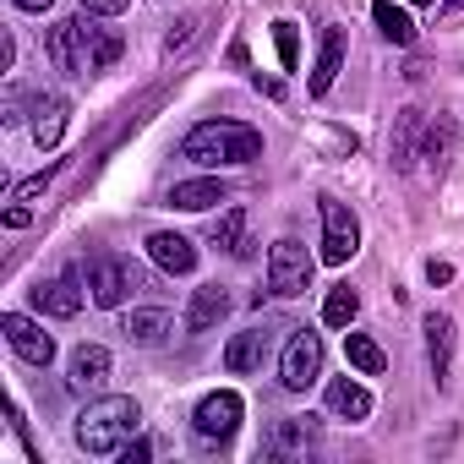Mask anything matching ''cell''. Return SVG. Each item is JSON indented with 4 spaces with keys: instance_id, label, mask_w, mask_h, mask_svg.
Masks as SVG:
<instances>
[{
    "instance_id": "6da1fadb",
    "label": "cell",
    "mask_w": 464,
    "mask_h": 464,
    "mask_svg": "<svg viewBox=\"0 0 464 464\" xmlns=\"http://www.w3.org/2000/svg\"><path fill=\"white\" fill-rule=\"evenodd\" d=\"M142 426V410L131 393H104V399H88V410L77 415V448L88 459H110L131 442V431Z\"/></svg>"
},
{
    "instance_id": "7a4b0ae2",
    "label": "cell",
    "mask_w": 464,
    "mask_h": 464,
    "mask_svg": "<svg viewBox=\"0 0 464 464\" xmlns=\"http://www.w3.org/2000/svg\"><path fill=\"white\" fill-rule=\"evenodd\" d=\"M180 153L197 164H213V169L218 164H252V159H263V131L246 121H202L186 131Z\"/></svg>"
},
{
    "instance_id": "3957f363",
    "label": "cell",
    "mask_w": 464,
    "mask_h": 464,
    "mask_svg": "<svg viewBox=\"0 0 464 464\" xmlns=\"http://www.w3.org/2000/svg\"><path fill=\"white\" fill-rule=\"evenodd\" d=\"M317 208H323V263L339 268V263H350L361 252V218L339 197H323Z\"/></svg>"
},
{
    "instance_id": "277c9868",
    "label": "cell",
    "mask_w": 464,
    "mask_h": 464,
    "mask_svg": "<svg viewBox=\"0 0 464 464\" xmlns=\"http://www.w3.org/2000/svg\"><path fill=\"white\" fill-rule=\"evenodd\" d=\"M88 17V12H82ZM82 17H61L50 34H44V55H50V66L55 72H66V77H88L93 66H88V28H82Z\"/></svg>"
},
{
    "instance_id": "5b68a950",
    "label": "cell",
    "mask_w": 464,
    "mask_h": 464,
    "mask_svg": "<svg viewBox=\"0 0 464 464\" xmlns=\"http://www.w3.org/2000/svg\"><path fill=\"white\" fill-rule=\"evenodd\" d=\"M82 274H88V295H93V306H104V312H115V306L142 285V274H137L131 263H121V257H93Z\"/></svg>"
},
{
    "instance_id": "8992f818",
    "label": "cell",
    "mask_w": 464,
    "mask_h": 464,
    "mask_svg": "<svg viewBox=\"0 0 464 464\" xmlns=\"http://www.w3.org/2000/svg\"><path fill=\"white\" fill-rule=\"evenodd\" d=\"M317 377H323V339L301 328V334H290V344H285V355H279V382H285L290 393H306Z\"/></svg>"
},
{
    "instance_id": "52a82bcc",
    "label": "cell",
    "mask_w": 464,
    "mask_h": 464,
    "mask_svg": "<svg viewBox=\"0 0 464 464\" xmlns=\"http://www.w3.org/2000/svg\"><path fill=\"white\" fill-rule=\"evenodd\" d=\"M241 415H246L241 393H236V388H218V393H208V399L197 404L191 426H197L202 442H229V437H236V426H241Z\"/></svg>"
},
{
    "instance_id": "ba28073f",
    "label": "cell",
    "mask_w": 464,
    "mask_h": 464,
    "mask_svg": "<svg viewBox=\"0 0 464 464\" xmlns=\"http://www.w3.org/2000/svg\"><path fill=\"white\" fill-rule=\"evenodd\" d=\"M268 290L274 295H306L312 290V257L301 241H274L268 252Z\"/></svg>"
},
{
    "instance_id": "9c48e42d",
    "label": "cell",
    "mask_w": 464,
    "mask_h": 464,
    "mask_svg": "<svg viewBox=\"0 0 464 464\" xmlns=\"http://www.w3.org/2000/svg\"><path fill=\"white\" fill-rule=\"evenodd\" d=\"M0 334H6V344H12L28 366H50V361H55V339L44 334V323H34V317H23V312H6V317H0Z\"/></svg>"
},
{
    "instance_id": "30bf717a",
    "label": "cell",
    "mask_w": 464,
    "mask_h": 464,
    "mask_svg": "<svg viewBox=\"0 0 464 464\" xmlns=\"http://www.w3.org/2000/svg\"><path fill=\"white\" fill-rule=\"evenodd\" d=\"M110 377V350L104 344H77L72 361H66V388L72 393H99Z\"/></svg>"
},
{
    "instance_id": "8fae6325",
    "label": "cell",
    "mask_w": 464,
    "mask_h": 464,
    "mask_svg": "<svg viewBox=\"0 0 464 464\" xmlns=\"http://www.w3.org/2000/svg\"><path fill=\"white\" fill-rule=\"evenodd\" d=\"M224 317H229V290L202 285V290H191V306H186L180 328H186V334H208V328H218Z\"/></svg>"
},
{
    "instance_id": "7c38bea8",
    "label": "cell",
    "mask_w": 464,
    "mask_h": 464,
    "mask_svg": "<svg viewBox=\"0 0 464 464\" xmlns=\"http://www.w3.org/2000/svg\"><path fill=\"white\" fill-rule=\"evenodd\" d=\"M426 366H431L437 388L453 372V317H442V312H426Z\"/></svg>"
},
{
    "instance_id": "4fadbf2b",
    "label": "cell",
    "mask_w": 464,
    "mask_h": 464,
    "mask_svg": "<svg viewBox=\"0 0 464 464\" xmlns=\"http://www.w3.org/2000/svg\"><path fill=\"white\" fill-rule=\"evenodd\" d=\"M312 448H317V420H312V415L279 420L274 437H268V453H274V459H306Z\"/></svg>"
},
{
    "instance_id": "5bb4252c",
    "label": "cell",
    "mask_w": 464,
    "mask_h": 464,
    "mask_svg": "<svg viewBox=\"0 0 464 464\" xmlns=\"http://www.w3.org/2000/svg\"><path fill=\"white\" fill-rule=\"evenodd\" d=\"M148 257L164 274H191L197 268V246L186 236H175V229H153V236H148Z\"/></svg>"
},
{
    "instance_id": "9a60e30c",
    "label": "cell",
    "mask_w": 464,
    "mask_h": 464,
    "mask_svg": "<svg viewBox=\"0 0 464 464\" xmlns=\"http://www.w3.org/2000/svg\"><path fill=\"white\" fill-rule=\"evenodd\" d=\"M224 197H229V186L218 175H197V180H175L169 186V208H180V213H202V208H213Z\"/></svg>"
},
{
    "instance_id": "2e32d148",
    "label": "cell",
    "mask_w": 464,
    "mask_h": 464,
    "mask_svg": "<svg viewBox=\"0 0 464 464\" xmlns=\"http://www.w3.org/2000/svg\"><path fill=\"white\" fill-rule=\"evenodd\" d=\"M453 142H459V121H453V115H437V121L420 131V159H426V169H431V175H442V169H448Z\"/></svg>"
},
{
    "instance_id": "e0dca14e",
    "label": "cell",
    "mask_w": 464,
    "mask_h": 464,
    "mask_svg": "<svg viewBox=\"0 0 464 464\" xmlns=\"http://www.w3.org/2000/svg\"><path fill=\"white\" fill-rule=\"evenodd\" d=\"M263 355H268V328H246V334H236L224 344V372H257L263 366Z\"/></svg>"
},
{
    "instance_id": "ac0fdd59",
    "label": "cell",
    "mask_w": 464,
    "mask_h": 464,
    "mask_svg": "<svg viewBox=\"0 0 464 464\" xmlns=\"http://www.w3.org/2000/svg\"><path fill=\"white\" fill-rule=\"evenodd\" d=\"M344 72V34L339 28H323V44H317V66H312V93L323 99Z\"/></svg>"
},
{
    "instance_id": "d6986e66",
    "label": "cell",
    "mask_w": 464,
    "mask_h": 464,
    "mask_svg": "<svg viewBox=\"0 0 464 464\" xmlns=\"http://www.w3.org/2000/svg\"><path fill=\"white\" fill-rule=\"evenodd\" d=\"M121 334H126L131 344H159L164 334H175V317H169L164 306H131L126 323H121Z\"/></svg>"
},
{
    "instance_id": "ffe728a7",
    "label": "cell",
    "mask_w": 464,
    "mask_h": 464,
    "mask_svg": "<svg viewBox=\"0 0 464 464\" xmlns=\"http://www.w3.org/2000/svg\"><path fill=\"white\" fill-rule=\"evenodd\" d=\"M82 28H88V66H93V72L115 66V61H121V50H126V39H121L115 28H104V23H99V12H88V17H82Z\"/></svg>"
},
{
    "instance_id": "44dd1931",
    "label": "cell",
    "mask_w": 464,
    "mask_h": 464,
    "mask_svg": "<svg viewBox=\"0 0 464 464\" xmlns=\"http://www.w3.org/2000/svg\"><path fill=\"white\" fill-rule=\"evenodd\" d=\"M66 115H72V104H66L61 93L39 99V104H34V142H39V148H55L61 131H66Z\"/></svg>"
},
{
    "instance_id": "7402d4cb",
    "label": "cell",
    "mask_w": 464,
    "mask_h": 464,
    "mask_svg": "<svg viewBox=\"0 0 464 464\" xmlns=\"http://www.w3.org/2000/svg\"><path fill=\"white\" fill-rule=\"evenodd\" d=\"M328 410H334L339 420H366V415H372V393H366L361 382H350V377H334V382H328Z\"/></svg>"
},
{
    "instance_id": "603a6c76",
    "label": "cell",
    "mask_w": 464,
    "mask_h": 464,
    "mask_svg": "<svg viewBox=\"0 0 464 464\" xmlns=\"http://www.w3.org/2000/svg\"><path fill=\"white\" fill-rule=\"evenodd\" d=\"M420 131H426L420 110H404V115H399V131H393V142H388V164H393V169H410V164L420 159V148H415Z\"/></svg>"
},
{
    "instance_id": "cb8c5ba5",
    "label": "cell",
    "mask_w": 464,
    "mask_h": 464,
    "mask_svg": "<svg viewBox=\"0 0 464 464\" xmlns=\"http://www.w3.org/2000/svg\"><path fill=\"white\" fill-rule=\"evenodd\" d=\"M34 301H39V312H50V317H77V312H82L77 279H50V285L34 290Z\"/></svg>"
},
{
    "instance_id": "d4e9b609",
    "label": "cell",
    "mask_w": 464,
    "mask_h": 464,
    "mask_svg": "<svg viewBox=\"0 0 464 464\" xmlns=\"http://www.w3.org/2000/svg\"><path fill=\"white\" fill-rule=\"evenodd\" d=\"M213 246H224L229 257H252V241H246V208H229L224 218H213Z\"/></svg>"
},
{
    "instance_id": "484cf974",
    "label": "cell",
    "mask_w": 464,
    "mask_h": 464,
    "mask_svg": "<svg viewBox=\"0 0 464 464\" xmlns=\"http://www.w3.org/2000/svg\"><path fill=\"white\" fill-rule=\"evenodd\" d=\"M344 355H350V366L361 377H382V366H388V355H382V344L372 334H344Z\"/></svg>"
},
{
    "instance_id": "4316f807",
    "label": "cell",
    "mask_w": 464,
    "mask_h": 464,
    "mask_svg": "<svg viewBox=\"0 0 464 464\" xmlns=\"http://www.w3.org/2000/svg\"><path fill=\"white\" fill-rule=\"evenodd\" d=\"M372 17H377V28H382V39H388V44H415V23H410V12H399V6H393V0H377Z\"/></svg>"
},
{
    "instance_id": "83f0119b",
    "label": "cell",
    "mask_w": 464,
    "mask_h": 464,
    "mask_svg": "<svg viewBox=\"0 0 464 464\" xmlns=\"http://www.w3.org/2000/svg\"><path fill=\"white\" fill-rule=\"evenodd\" d=\"M355 312H361V295H355L350 285H334L328 301H323V323H328V328H350Z\"/></svg>"
},
{
    "instance_id": "f1b7e54d",
    "label": "cell",
    "mask_w": 464,
    "mask_h": 464,
    "mask_svg": "<svg viewBox=\"0 0 464 464\" xmlns=\"http://www.w3.org/2000/svg\"><path fill=\"white\" fill-rule=\"evenodd\" d=\"M274 44H279L285 72H295V66H301V39H295V23H274Z\"/></svg>"
},
{
    "instance_id": "f546056e",
    "label": "cell",
    "mask_w": 464,
    "mask_h": 464,
    "mask_svg": "<svg viewBox=\"0 0 464 464\" xmlns=\"http://www.w3.org/2000/svg\"><path fill=\"white\" fill-rule=\"evenodd\" d=\"M55 175H61V164H50V169H44V175H28V180H23V186H17V191H12V202H34V197H44V191H50V180H55Z\"/></svg>"
},
{
    "instance_id": "4dcf8cb0",
    "label": "cell",
    "mask_w": 464,
    "mask_h": 464,
    "mask_svg": "<svg viewBox=\"0 0 464 464\" xmlns=\"http://www.w3.org/2000/svg\"><path fill=\"white\" fill-rule=\"evenodd\" d=\"M191 34H197V17H180V23H175V28L164 34V55H175V50H180V44H186Z\"/></svg>"
},
{
    "instance_id": "1f68e13d",
    "label": "cell",
    "mask_w": 464,
    "mask_h": 464,
    "mask_svg": "<svg viewBox=\"0 0 464 464\" xmlns=\"http://www.w3.org/2000/svg\"><path fill=\"white\" fill-rule=\"evenodd\" d=\"M121 459H126V464H148V459H153V442H148V437H131V442L121 448Z\"/></svg>"
},
{
    "instance_id": "d6a6232c",
    "label": "cell",
    "mask_w": 464,
    "mask_h": 464,
    "mask_svg": "<svg viewBox=\"0 0 464 464\" xmlns=\"http://www.w3.org/2000/svg\"><path fill=\"white\" fill-rule=\"evenodd\" d=\"M77 6H82V12H99V17H121L131 0H77Z\"/></svg>"
},
{
    "instance_id": "836d02e7",
    "label": "cell",
    "mask_w": 464,
    "mask_h": 464,
    "mask_svg": "<svg viewBox=\"0 0 464 464\" xmlns=\"http://www.w3.org/2000/svg\"><path fill=\"white\" fill-rule=\"evenodd\" d=\"M6 224H12V229H28V224H34V208H28V202H12V208H6Z\"/></svg>"
},
{
    "instance_id": "e575fe53",
    "label": "cell",
    "mask_w": 464,
    "mask_h": 464,
    "mask_svg": "<svg viewBox=\"0 0 464 464\" xmlns=\"http://www.w3.org/2000/svg\"><path fill=\"white\" fill-rule=\"evenodd\" d=\"M426 285H453V263H426Z\"/></svg>"
},
{
    "instance_id": "d590c367",
    "label": "cell",
    "mask_w": 464,
    "mask_h": 464,
    "mask_svg": "<svg viewBox=\"0 0 464 464\" xmlns=\"http://www.w3.org/2000/svg\"><path fill=\"white\" fill-rule=\"evenodd\" d=\"M17 66V44H12V34L6 39H0V72H12Z\"/></svg>"
},
{
    "instance_id": "8d00e7d4",
    "label": "cell",
    "mask_w": 464,
    "mask_h": 464,
    "mask_svg": "<svg viewBox=\"0 0 464 464\" xmlns=\"http://www.w3.org/2000/svg\"><path fill=\"white\" fill-rule=\"evenodd\" d=\"M23 12H50V0H17Z\"/></svg>"
},
{
    "instance_id": "74e56055",
    "label": "cell",
    "mask_w": 464,
    "mask_h": 464,
    "mask_svg": "<svg viewBox=\"0 0 464 464\" xmlns=\"http://www.w3.org/2000/svg\"><path fill=\"white\" fill-rule=\"evenodd\" d=\"M442 6H448V12H459V6H464V0H442Z\"/></svg>"
},
{
    "instance_id": "f35d334b",
    "label": "cell",
    "mask_w": 464,
    "mask_h": 464,
    "mask_svg": "<svg viewBox=\"0 0 464 464\" xmlns=\"http://www.w3.org/2000/svg\"><path fill=\"white\" fill-rule=\"evenodd\" d=\"M410 6H437V0H410Z\"/></svg>"
}]
</instances>
